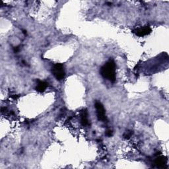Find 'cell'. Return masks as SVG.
Returning <instances> with one entry per match:
<instances>
[{"instance_id":"3957f363","label":"cell","mask_w":169,"mask_h":169,"mask_svg":"<svg viewBox=\"0 0 169 169\" xmlns=\"http://www.w3.org/2000/svg\"><path fill=\"white\" fill-rule=\"evenodd\" d=\"M95 106L97 109V115L98 120L102 122L106 121L107 118L106 114H105V110L103 105L102 104V103H100V102H97L95 104Z\"/></svg>"},{"instance_id":"52a82bcc","label":"cell","mask_w":169,"mask_h":169,"mask_svg":"<svg viewBox=\"0 0 169 169\" xmlns=\"http://www.w3.org/2000/svg\"><path fill=\"white\" fill-rule=\"evenodd\" d=\"M155 164L158 167L163 168L166 164V159L163 156H159L155 159Z\"/></svg>"},{"instance_id":"9c48e42d","label":"cell","mask_w":169,"mask_h":169,"mask_svg":"<svg viewBox=\"0 0 169 169\" xmlns=\"http://www.w3.org/2000/svg\"><path fill=\"white\" fill-rule=\"evenodd\" d=\"M105 134H106V136L111 137L112 136V130H107L106 131V133H105Z\"/></svg>"},{"instance_id":"7a4b0ae2","label":"cell","mask_w":169,"mask_h":169,"mask_svg":"<svg viewBox=\"0 0 169 169\" xmlns=\"http://www.w3.org/2000/svg\"><path fill=\"white\" fill-rule=\"evenodd\" d=\"M52 73L55 78L58 81L62 80L65 75L64 67L62 63H56L52 68Z\"/></svg>"},{"instance_id":"277c9868","label":"cell","mask_w":169,"mask_h":169,"mask_svg":"<svg viewBox=\"0 0 169 169\" xmlns=\"http://www.w3.org/2000/svg\"><path fill=\"white\" fill-rule=\"evenodd\" d=\"M151 31H152V30H151L150 26H145V27L135 29V30L133 31V33L136 36L142 37V36L149 35V34L151 33Z\"/></svg>"},{"instance_id":"ba28073f","label":"cell","mask_w":169,"mask_h":169,"mask_svg":"<svg viewBox=\"0 0 169 169\" xmlns=\"http://www.w3.org/2000/svg\"><path fill=\"white\" fill-rule=\"evenodd\" d=\"M133 134V131H127L126 132H125V134H124V138H129Z\"/></svg>"},{"instance_id":"6da1fadb","label":"cell","mask_w":169,"mask_h":169,"mask_svg":"<svg viewBox=\"0 0 169 169\" xmlns=\"http://www.w3.org/2000/svg\"><path fill=\"white\" fill-rule=\"evenodd\" d=\"M116 63L113 60H110L100 69V74L104 79L112 83L115 82L116 78Z\"/></svg>"},{"instance_id":"5b68a950","label":"cell","mask_w":169,"mask_h":169,"mask_svg":"<svg viewBox=\"0 0 169 169\" xmlns=\"http://www.w3.org/2000/svg\"><path fill=\"white\" fill-rule=\"evenodd\" d=\"M48 84L45 81H38V84L36 86V90L39 92H43L45 91L46 88L48 87Z\"/></svg>"},{"instance_id":"30bf717a","label":"cell","mask_w":169,"mask_h":169,"mask_svg":"<svg viewBox=\"0 0 169 169\" xmlns=\"http://www.w3.org/2000/svg\"><path fill=\"white\" fill-rule=\"evenodd\" d=\"M19 50H20V49H19V46H17V47H15L14 48V52H18L19 51Z\"/></svg>"},{"instance_id":"8fae6325","label":"cell","mask_w":169,"mask_h":169,"mask_svg":"<svg viewBox=\"0 0 169 169\" xmlns=\"http://www.w3.org/2000/svg\"><path fill=\"white\" fill-rule=\"evenodd\" d=\"M23 33L24 34V35H26V31H24V30H23Z\"/></svg>"},{"instance_id":"8992f818","label":"cell","mask_w":169,"mask_h":169,"mask_svg":"<svg viewBox=\"0 0 169 169\" xmlns=\"http://www.w3.org/2000/svg\"><path fill=\"white\" fill-rule=\"evenodd\" d=\"M81 122L83 126H86L89 125V120H88V114L87 110H84L81 114Z\"/></svg>"}]
</instances>
